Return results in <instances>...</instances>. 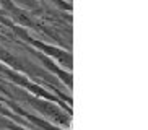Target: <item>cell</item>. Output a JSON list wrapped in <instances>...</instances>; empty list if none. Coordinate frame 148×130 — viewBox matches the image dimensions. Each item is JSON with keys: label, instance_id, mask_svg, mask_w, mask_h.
I'll list each match as a JSON object with an SVG mask.
<instances>
[{"label": "cell", "instance_id": "6da1fadb", "mask_svg": "<svg viewBox=\"0 0 148 130\" xmlns=\"http://www.w3.org/2000/svg\"><path fill=\"white\" fill-rule=\"evenodd\" d=\"M8 129H12V130H26V129H23V127H18V125H8Z\"/></svg>", "mask_w": 148, "mask_h": 130}]
</instances>
